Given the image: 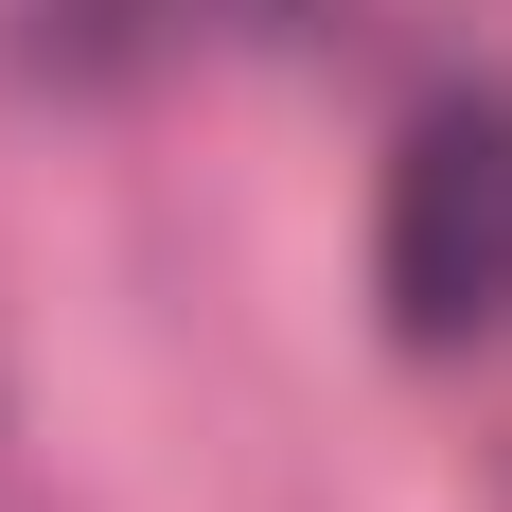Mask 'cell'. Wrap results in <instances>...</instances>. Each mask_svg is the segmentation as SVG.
Segmentation results:
<instances>
[{
    "instance_id": "6da1fadb",
    "label": "cell",
    "mask_w": 512,
    "mask_h": 512,
    "mask_svg": "<svg viewBox=\"0 0 512 512\" xmlns=\"http://www.w3.org/2000/svg\"><path fill=\"white\" fill-rule=\"evenodd\" d=\"M371 283H389V336H424V354L512 318V106H424L407 124Z\"/></svg>"
}]
</instances>
